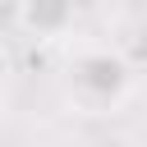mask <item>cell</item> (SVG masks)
<instances>
[{"label":"cell","mask_w":147,"mask_h":147,"mask_svg":"<svg viewBox=\"0 0 147 147\" xmlns=\"http://www.w3.org/2000/svg\"><path fill=\"white\" fill-rule=\"evenodd\" d=\"M129 60L119 51H83L69 64V92L83 110H110L129 96Z\"/></svg>","instance_id":"6da1fadb"},{"label":"cell","mask_w":147,"mask_h":147,"mask_svg":"<svg viewBox=\"0 0 147 147\" xmlns=\"http://www.w3.org/2000/svg\"><path fill=\"white\" fill-rule=\"evenodd\" d=\"M0 106H5V96H0Z\"/></svg>","instance_id":"3957f363"},{"label":"cell","mask_w":147,"mask_h":147,"mask_svg":"<svg viewBox=\"0 0 147 147\" xmlns=\"http://www.w3.org/2000/svg\"><path fill=\"white\" fill-rule=\"evenodd\" d=\"M18 23L32 28L37 37H51V32H60V28L74 23V9L64 0H37V5H23L18 9Z\"/></svg>","instance_id":"7a4b0ae2"}]
</instances>
